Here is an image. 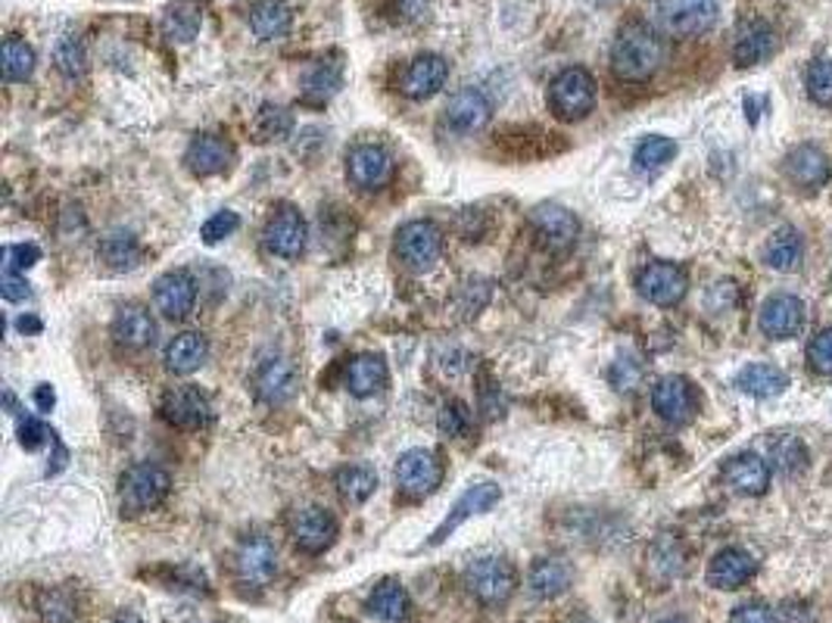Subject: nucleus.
<instances>
[{
    "label": "nucleus",
    "mask_w": 832,
    "mask_h": 623,
    "mask_svg": "<svg viewBox=\"0 0 832 623\" xmlns=\"http://www.w3.org/2000/svg\"><path fill=\"white\" fill-rule=\"evenodd\" d=\"M530 225L540 234V241L548 246V249H570L580 237V222L577 215L568 212L565 207H555V203H543L530 212Z\"/></svg>",
    "instance_id": "2eb2a0df"
},
{
    "label": "nucleus",
    "mask_w": 832,
    "mask_h": 623,
    "mask_svg": "<svg viewBox=\"0 0 832 623\" xmlns=\"http://www.w3.org/2000/svg\"><path fill=\"white\" fill-rule=\"evenodd\" d=\"M664 59L662 38L645 25V22H630L618 32L611 44V69L624 81H648L658 73Z\"/></svg>",
    "instance_id": "f257e3e1"
},
{
    "label": "nucleus",
    "mask_w": 832,
    "mask_h": 623,
    "mask_svg": "<svg viewBox=\"0 0 832 623\" xmlns=\"http://www.w3.org/2000/svg\"><path fill=\"white\" fill-rule=\"evenodd\" d=\"M730 623H776V618L764 604H739L730 614Z\"/></svg>",
    "instance_id": "5fc2aeb1"
},
{
    "label": "nucleus",
    "mask_w": 832,
    "mask_h": 623,
    "mask_svg": "<svg viewBox=\"0 0 832 623\" xmlns=\"http://www.w3.org/2000/svg\"><path fill=\"white\" fill-rule=\"evenodd\" d=\"M450 78V63L440 54H421L409 63L406 76H402V94L409 100H428L434 97Z\"/></svg>",
    "instance_id": "4be33fe9"
},
{
    "label": "nucleus",
    "mask_w": 832,
    "mask_h": 623,
    "mask_svg": "<svg viewBox=\"0 0 832 623\" xmlns=\"http://www.w3.org/2000/svg\"><path fill=\"white\" fill-rule=\"evenodd\" d=\"M3 259H7V268L10 271H25L41 259V249L35 244H16L3 249Z\"/></svg>",
    "instance_id": "3c124183"
},
{
    "label": "nucleus",
    "mask_w": 832,
    "mask_h": 623,
    "mask_svg": "<svg viewBox=\"0 0 832 623\" xmlns=\"http://www.w3.org/2000/svg\"><path fill=\"white\" fill-rule=\"evenodd\" d=\"M368 614L380 623H402L409 618V592L397 580H384L368 596Z\"/></svg>",
    "instance_id": "72a5a7b5"
},
{
    "label": "nucleus",
    "mask_w": 832,
    "mask_h": 623,
    "mask_svg": "<svg viewBox=\"0 0 832 623\" xmlns=\"http://www.w3.org/2000/svg\"><path fill=\"white\" fill-rule=\"evenodd\" d=\"M720 16V0H658L655 20L674 38L705 35Z\"/></svg>",
    "instance_id": "39448f33"
},
{
    "label": "nucleus",
    "mask_w": 832,
    "mask_h": 623,
    "mask_svg": "<svg viewBox=\"0 0 832 623\" xmlns=\"http://www.w3.org/2000/svg\"><path fill=\"white\" fill-rule=\"evenodd\" d=\"M47 440H54V431H47V424L38 421V418H22L20 421V446L22 449H29V453H35L38 446H44Z\"/></svg>",
    "instance_id": "8fccbe9b"
},
{
    "label": "nucleus",
    "mask_w": 832,
    "mask_h": 623,
    "mask_svg": "<svg viewBox=\"0 0 832 623\" xmlns=\"http://www.w3.org/2000/svg\"><path fill=\"white\" fill-rule=\"evenodd\" d=\"M306 241H309L306 219L297 209L290 207L275 212L263 231L265 249H268L271 256H278V259H300L306 249Z\"/></svg>",
    "instance_id": "9d476101"
},
{
    "label": "nucleus",
    "mask_w": 832,
    "mask_h": 623,
    "mask_svg": "<svg viewBox=\"0 0 832 623\" xmlns=\"http://www.w3.org/2000/svg\"><path fill=\"white\" fill-rule=\"evenodd\" d=\"M343 383L353 397H375L387 387V361L375 356V353H362L356 359L346 365Z\"/></svg>",
    "instance_id": "cd10ccee"
},
{
    "label": "nucleus",
    "mask_w": 832,
    "mask_h": 623,
    "mask_svg": "<svg viewBox=\"0 0 832 623\" xmlns=\"http://www.w3.org/2000/svg\"><path fill=\"white\" fill-rule=\"evenodd\" d=\"M113 337L125 349H147L156 341V322H153L151 309L141 302H129L115 312L113 319Z\"/></svg>",
    "instance_id": "b1692460"
},
{
    "label": "nucleus",
    "mask_w": 832,
    "mask_h": 623,
    "mask_svg": "<svg viewBox=\"0 0 832 623\" xmlns=\"http://www.w3.org/2000/svg\"><path fill=\"white\" fill-rule=\"evenodd\" d=\"M801 253H805L801 234L795 227H779L764 246V263L776 268V271H792L801 263Z\"/></svg>",
    "instance_id": "f704fd0d"
},
{
    "label": "nucleus",
    "mask_w": 832,
    "mask_h": 623,
    "mask_svg": "<svg viewBox=\"0 0 832 623\" xmlns=\"http://www.w3.org/2000/svg\"><path fill=\"white\" fill-rule=\"evenodd\" d=\"M334 487L343 496V502L350 505H362L371 499V492L378 490V474L365 465H350V468H341L337 477H334Z\"/></svg>",
    "instance_id": "c9c22d12"
},
{
    "label": "nucleus",
    "mask_w": 832,
    "mask_h": 623,
    "mask_svg": "<svg viewBox=\"0 0 832 623\" xmlns=\"http://www.w3.org/2000/svg\"><path fill=\"white\" fill-rule=\"evenodd\" d=\"M736 387L742 393H748V397L767 399L783 393L789 387V378H786V371H779L770 361H755V365H745L739 371Z\"/></svg>",
    "instance_id": "473e14b6"
},
{
    "label": "nucleus",
    "mask_w": 832,
    "mask_h": 623,
    "mask_svg": "<svg viewBox=\"0 0 832 623\" xmlns=\"http://www.w3.org/2000/svg\"><path fill=\"white\" fill-rule=\"evenodd\" d=\"M341 63H331V59H319L303 78V97L309 103H324L328 97L337 94L341 88Z\"/></svg>",
    "instance_id": "e433bc0d"
},
{
    "label": "nucleus",
    "mask_w": 832,
    "mask_h": 623,
    "mask_svg": "<svg viewBox=\"0 0 832 623\" xmlns=\"http://www.w3.org/2000/svg\"><path fill=\"white\" fill-rule=\"evenodd\" d=\"M696 390L692 383L680 375H667L655 383L652 390V409L658 412V418H664L667 424H689L692 415H696Z\"/></svg>",
    "instance_id": "ddd939ff"
},
{
    "label": "nucleus",
    "mask_w": 832,
    "mask_h": 623,
    "mask_svg": "<svg viewBox=\"0 0 832 623\" xmlns=\"http://www.w3.org/2000/svg\"><path fill=\"white\" fill-rule=\"evenodd\" d=\"M159 412H163V418L169 421L171 427L200 431V427H207L209 421H212V402L197 387H175V390H169L163 397Z\"/></svg>",
    "instance_id": "9b49d317"
},
{
    "label": "nucleus",
    "mask_w": 832,
    "mask_h": 623,
    "mask_svg": "<svg viewBox=\"0 0 832 623\" xmlns=\"http://www.w3.org/2000/svg\"><path fill=\"white\" fill-rule=\"evenodd\" d=\"M297 387H300V371L285 356L265 359L256 368V378H253V390H256V397L263 399L265 405H281V402H287V399L297 393Z\"/></svg>",
    "instance_id": "4468645a"
},
{
    "label": "nucleus",
    "mask_w": 832,
    "mask_h": 623,
    "mask_svg": "<svg viewBox=\"0 0 832 623\" xmlns=\"http://www.w3.org/2000/svg\"><path fill=\"white\" fill-rule=\"evenodd\" d=\"M492 119V103L490 97L484 94L480 88H462L450 97L446 103V125L462 134L480 132L487 129Z\"/></svg>",
    "instance_id": "aec40b11"
},
{
    "label": "nucleus",
    "mask_w": 832,
    "mask_h": 623,
    "mask_svg": "<svg viewBox=\"0 0 832 623\" xmlns=\"http://www.w3.org/2000/svg\"><path fill=\"white\" fill-rule=\"evenodd\" d=\"M723 480L739 496H764L770 487V465L755 453H739L723 465Z\"/></svg>",
    "instance_id": "393cba45"
},
{
    "label": "nucleus",
    "mask_w": 832,
    "mask_h": 623,
    "mask_svg": "<svg viewBox=\"0 0 832 623\" xmlns=\"http://www.w3.org/2000/svg\"><path fill=\"white\" fill-rule=\"evenodd\" d=\"M32 73H35V51L16 35H10L3 41V78L13 85V81H29Z\"/></svg>",
    "instance_id": "4c0bfd02"
},
{
    "label": "nucleus",
    "mask_w": 832,
    "mask_h": 623,
    "mask_svg": "<svg viewBox=\"0 0 832 623\" xmlns=\"http://www.w3.org/2000/svg\"><path fill=\"white\" fill-rule=\"evenodd\" d=\"M337 518L328 509H319V505H306L293 518H290V536L300 552L306 555H322L328 548L337 543Z\"/></svg>",
    "instance_id": "1a4fd4ad"
},
{
    "label": "nucleus",
    "mask_w": 832,
    "mask_h": 623,
    "mask_svg": "<svg viewBox=\"0 0 832 623\" xmlns=\"http://www.w3.org/2000/svg\"><path fill=\"white\" fill-rule=\"evenodd\" d=\"M278 574V548L275 543L263 536V533H253L246 536L244 543L234 552V577L244 589H265V586L275 580Z\"/></svg>",
    "instance_id": "423d86ee"
},
{
    "label": "nucleus",
    "mask_w": 832,
    "mask_h": 623,
    "mask_svg": "<svg viewBox=\"0 0 832 623\" xmlns=\"http://www.w3.org/2000/svg\"><path fill=\"white\" fill-rule=\"evenodd\" d=\"M113 623H144L134 611H122V614H115V621Z\"/></svg>",
    "instance_id": "13d9d810"
},
{
    "label": "nucleus",
    "mask_w": 832,
    "mask_h": 623,
    "mask_svg": "<svg viewBox=\"0 0 832 623\" xmlns=\"http://www.w3.org/2000/svg\"><path fill=\"white\" fill-rule=\"evenodd\" d=\"M41 611H44V621L47 623H69L76 618V602H73L69 592L51 589V592H44V599H41Z\"/></svg>",
    "instance_id": "49530a36"
},
{
    "label": "nucleus",
    "mask_w": 832,
    "mask_h": 623,
    "mask_svg": "<svg viewBox=\"0 0 832 623\" xmlns=\"http://www.w3.org/2000/svg\"><path fill=\"white\" fill-rule=\"evenodd\" d=\"M783 169H786V175H789V181H792L795 188L801 190H820L830 181L832 175L827 153L820 151V147H813V144H801V147L789 151Z\"/></svg>",
    "instance_id": "412c9836"
},
{
    "label": "nucleus",
    "mask_w": 832,
    "mask_h": 623,
    "mask_svg": "<svg viewBox=\"0 0 832 623\" xmlns=\"http://www.w3.org/2000/svg\"><path fill=\"white\" fill-rule=\"evenodd\" d=\"M805 85H808V94H811L813 103L832 107V59H813L808 66Z\"/></svg>",
    "instance_id": "c03bdc74"
},
{
    "label": "nucleus",
    "mask_w": 832,
    "mask_h": 623,
    "mask_svg": "<svg viewBox=\"0 0 832 623\" xmlns=\"http://www.w3.org/2000/svg\"><path fill=\"white\" fill-rule=\"evenodd\" d=\"M677 156V144L664 134H648L640 141V147L633 153V163L640 171H658Z\"/></svg>",
    "instance_id": "ea45409f"
},
{
    "label": "nucleus",
    "mask_w": 832,
    "mask_h": 623,
    "mask_svg": "<svg viewBox=\"0 0 832 623\" xmlns=\"http://www.w3.org/2000/svg\"><path fill=\"white\" fill-rule=\"evenodd\" d=\"M0 293H3V300H10V302H20L25 300L32 290H29V281L22 278L20 271H3V281H0Z\"/></svg>",
    "instance_id": "864d4df0"
},
{
    "label": "nucleus",
    "mask_w": 832,
    "mask_h": 623,
    "mask_svg": "<svg viewBox=\"0 0 832 623\" xmlns=\"http://www.w3.org/2000/svg\"><path fill=\"white\" fill-rule=\"evenodd\" d=\"M153 302L166 319H188L193 312V302H197V283L190 278V271L175 268V271H166L163 278H156Z\"/></svg>",
    "instance_id": "f3484780"
},
{
    "label": "nucleus",
    "mask_w": 832,
    "mask_h": 623,
    "mask_svg": "<svg viewBox=\"0 0 832 623\" xmlns=\"http://www.w3.org/2000/svg\"><path fill=\"white\" fill-rule=\"evenodd\" d=\"M249 29L259 41H278L290 32V7L287 0H256L249 7Z\"/></svg>",
    "instance_id": "7c9ffc66"
},
{
    "label": "nucleus",
    "mask_w": 832,
    "mask_h": 623,
    "mask_svg": "<svg viewBox=\"0 0 832 623\" xmlns=\"http://www.w3.org/2000/svg\"><path fill=\"white\" fill-rule=\"evenodd\" d=\"M436 427H440V434L446 436L468 434V427H472V412H468V405H465L462 399L443 402V409H440V415H436Z\"/></svg>",
    "instance_id": "a18cd8bd"
},
{
    "label": "nucleus",
    "mask_w": 832,
    "mask_h": 623,
    "mask_svg": "<svg viewBox=\"0 0 832 623\" xmlns=\"http://www.w3.org/2000/svg\"><path fill=\"white\" fill-rule=\"evenodd\" d=\"M346 175L362 190L384 188L390 181V175H393L390 153L378 147V144H356L350 151V156H346Z\"/></svg>",
    "instance_id": "dca6fc26"
},
{
    "label": "nucleus",
    "mask_w": 832,
    "mask_h": 623,
    "mask_svg": "<svg viewBox=\"0 0 832 623\" xmlns=\"http://www.w3.org/2000/svg\"><path fill=\"white\" fill-rule=\"evenodd\" d=\"M100 259L113 271H129V268L141 263V246H137L132 234H110L100 244Z\"/></svg>",
    "instance_id": "a19ab883"
},
{
    "label": "nucleus",
    "mask_w": 832,
    "mask_h": 623,
    "mask_svg": "<svg viewBox=\"0 0 832 623\" xmlns=\"http://www.w3.org/2000/svg\"><path fill=\"white\" fill-rule=\"evenodd\" d=\"M770 461H774V471L798 474L805 468V461H808V449L801 446L798 436L783 434L770 443Z\"/></svg>",
    "instance_id": "37998d69"
},
{
    "label": "nucleus",
    "mask_w": 832,
    "mask_h": 623,
    "mask_svg": "<svg viewBox=\"0 0 832 623\" xmlns=\"http://www.w3.org/2000/svg\"><path fill=\"white\" fill-rule=\"evenodd\" d=\"M776 35L774 29L764 20H748L742 22V29L736 32V41H733V63L739 69H748V66H757L764 59L774 54Z\"/></svg>",
    "instance_id": "a878e982"
},
{
    "label": "nucleus",
    "mask_w": 832,
    "mask_h": 623,
    "mask_svg": "<svg viewBox=\"0 0 832 623\" xmlns=\"http://www.w3.org/2000/svg\"><path fill=\"white\" fill-rule=\"evenodd\" d=\"M253 132H256V141H285L287 134L293 132V115L285 107L278 103H263V110L256 113V122H253Z\"/></svg>",
    "instance_id": "58836bf2"
},
{
    "label": "nucleus",
    "mask_w": 832,
    "mask_h": 623,
    "mask_svg": "<svg viewBox=\"0 0 832 623\" xmlns=\"http://www.w3.org/2000/svg\"><path fill=\"white\" fill-rule=\"evenodd\" d=\"M499 499H502V490H499L496 483H474V487H468V490L462 492V499L453 505V511L446 514V521L434 530L431 546L446 543L450 533H455V530L462 527L468 518H474V514H484V511H490L492 505H499Z\"/></svg>",
    "instance_id": "a211bd4d"
},
{
    "label": "nucleus",
    "mask_w": 832,
    "mask_h": 623,
    "mask_svg": "<svg viewBox=\"0 0 832 623\" xmlns=\"http://www.w3.org/2000/svg\"><path fill=\"white\" fill-rule=\"evenodd\" d=\"M54 63H57L59 76L76 81L88 73V54H85V44L76 35H63L57 41V51H54Z\"/></svg>",
    "instance_id": "79ce46f5"
},
{
    "label": "nucleus",
    "mask_w": 832,
    "mask_h": 623,
    "mask_svg": "<svg viewBox=\"0 0 832 623\" xmlns=\"http://www.w3.org/2000/svg\"><path fill=\"white\" fill-rule=\"evenodd\" d=\"M686 287H689L686 271L674 263L645 265L643 271H640V278H636L640 297L655 302V305H677L686 297Z\"/></svg>",
    "instance_id": "f8f14e48"
},
{
    "label": "nucleus",
    "mask_w": 832,
    "mask_h": 623,
    "mask_svg": "<svg viewBox=\"0 0 832 623\" xmlns=\"http://www.w3.org/2000/svg\"><path fill=\"white\" fill-rule=\"evenodd\" d=\"M54 402H57V397H54V387H51V383H41L38 390H35V405H38L41 412H51V409H54Z\"/></svg>",
    "instance_id": "6e6d98bb"
},
{
    "label": "nucleus",
    "mask_w": 832,
    "mask_h": 623,
    "mask_svg": "<svg viewBox=\"0 0 832 623\" xmlns=\"http://www.w3.org/2000/svg\"><path fill=\"white\" fill-rule=\"evenodd\" d=\"M664 623H683V621H664Z\"/></svg>",
    "instance_id": "052dcab7"
},
{
    "label": "nucleus",
    "mask_w": 832,
    "mask_h": 623,
    "mask_svg": "<svg viewBox=\"0 0 832 623\" xmlns=\"http://www.w3.org/2000/svg\"><path fill=\"white\" fill-rule=\"evenodd\" d=\"M163 35L175 44H188L200 35L203 29V7L197 0H175L166 7L163 22H159Z\"/></svg>",
    "instance_id": "c756f323"
},
{
    "label": "nucleus",
    "mask_w": 832,
    "mask_h": 623,
    "mask_svg": "<svg viewBox=\"0 0 832 623\" xmlns=\"http://www.w3.org/2000/svg\"><path fill=\"white\" fill-rule=\"evenodd\" d=\"M548 107L562 122H580L596 107V81L587 69L568 66L548 85Z\"/></svg>",
    "instance_id": "7ed1b4c3"
},
{
    "label": "nucleus",
    "mask_w": 832,
    "mask_h": 623,
    "mask_svg": "<svg viewBox=\"0 0 832 623\" xmlns=\"http://www.w3.org/2000/svg\"><path fill=\"white\" fill-rule=\"evenodd\" d=\"M640 378H643V368L636 365V359H618L611 368V380L618 390H633Z\"/></svg>",
    "instance_id": "603ef678"
},
{
    "label": "nucleus",
    "mask_w": 832,
    "mask_h": 623,
    "mask_svg": "<svg viewBox=\"0 0 832 623\" xmlns=\"http://www.w3.org/2000/svg\"><path fill=\"white\" fill-rule=\"evenodd\" d=\"M755 577V558L742 548H723L708 567V583L714 589H739Z\"/></svg>",
    "instance_id": "bb28decb"
},
{
    "label": "nucleus",
    "mask_w": 832,
    "mask_h": 623,
    "mask_svg": "<svg viewBox=\"0 0 832 623\" xmlns=\"http://www.w3.org/2000/svg\"><path fill=\"white\" fill-rule=\"evenodd\" d=\"M465 586L472 592L474 599L487 608H499L506 604L514 596L518 589V570L511 565L509 558H499V555H487V558H477L465 570Z\"/></svg>",
    "instance_id": "20e7f679"
},
{
    "label": "nucleus",
    "mask_w": 832,
    "mask_h": 623,
    "mask_svg": "<svg viewBox=\"0 0 832 623\" xmlns=\"http://www.w3.org/2000/svg\"><path fill=\"white\" fill-rule=\"evenodd\" d=\"M808 359L817 375H832V327L820 331L808 346Z\"/></svg>",
    "instance_id": "09e8293b"
},
{
    "label": "nucleus",
    "mask_w": 832,
    "mask_h": 623,
    "mask_svg": "<svg viewBox=\"0 0 832 623\" xmlns=\"http://www.w3.org/2000/svg\"><path fill=\"white\" fill-rule=\"evenodd\" d=\"M209 356V343L197 331H185L166 346V368L171 375H193Z\"/></svg>",
    "instance_id": "2f4dec72"
},
{
    "label": "nucleus",
    "mask_w": 832,
    "mask_h": 623,
    "mask_svg": "<svg viewBox=\"0 0 832 623\" xmlns=\"http://www.w3.org/2000/svg\"><path fill=\"white\" fill-rule=\"evenodd\" d=\"M171 490V477L166 468L141 461L132 465L129 471L122 474L119 480V502L125 514H147V511L159 509L166 502V496Z\"/></svg>",
    "instance_id": "f03ea898"
},
{
    "label": "nucleus",
    "mask_w": 832,
    "mask_h": 623,
    "mask_svg": "<svg viewBox=\"0 0 832 623\" xmlns=\"http://www.w3.org/2000/svg\"><path fill=\"white\" fill-rule=\"evenodd\" d=\"M16 327H20L22 334H25V331H41V322L38 319H25V315H22L20 322H16Z\"/></svg>",
    "instance_id": "4d7b16f0"
},
{
    "label": "nucleus",
    "mask_w": 832,
    "mask_h": 623,
    "mask_svg": "<svg viewBox=\"0 0 832 623\" xmlns=\"http://www.w3.org/2000/svg\"><path fill=\"white\" fill-rule=\"evenodd\" d=\"M805 327V302L792 293H776L761 305V331L770 341H789L798 337Z\"/></svg>",
    "instance_id": "6ab92c4d"
},
{
    "label": "nucleus",
    "mask_w": 832,
    "mask_h": 623,
    "mask_svg": "<svg viewBox=\"0 0 832 623\" xmlns=\"http://www.w3.org/2000/svg\"><path fill=\"white\" fill-rule=\"evenodd\" d=\"M568 623H589L587 618H577V621H568Z\"/></svg>",
    "instance_id": "bf43d9fd"
},
{
    "label": "nucleus",
    "mask_w": 832,
    "mask_h": 623,
    "mask_svg": "<svg viewBox=\"0 0 832 623\" xmlns=\"http://www.w3.org/2000/svg\"><path fill=\"white\" fill-rule=\"evenodd\" d=\"M185 163L197 178H212L228 171V166L234 163V147L219 134H197L185 153Z\"/></svg>",
    "instance_id": "5701e85b"
},
{
    "label": "nucleus",
    "mask_w": 832,
    "mask_h": 623,
    "mask_svg": "<svg viewBox=\"0 0 832 623\" xmlns=\"http://www.w3.org/2000/svg\"><path fill=\"white\" fill-rule=\"evenodd\" d=\"M397 256L399 263L412 268V271L434 268L436 259L443 256V231L428 219L402 225L397 231Z\"/></svg>",
    "instance_id": "0eeeda50"
},
{
    "label": "nucleus",
    "mask_w": 832,
    "mask_h": 623,
    "mask_svg": "<svg viewBox=\"0 0 832 623\" xmlns=\"http://www.w3.org/2000/svg\"><path fill=\"white\" fill-rule=\"evenodd\" d=\"M570 580H574V570L562 558H540V561H533L528 574L530 592L543 602L565 596L570 589Z\"/></svg>",
    "instance_id": "c85d7f7f"
},
{
    "label": "nucleus",
    "mask_w": 832,
    "mask_h": 623,
    "mask_svg": "<svg viewBox=\"0 0 832 623\" xmlns=\"http://www.w3.org/2000/svg\"><path fill=\"white\" fill-rule=\"evenodd\" d=\"M443 483V461L431 449H409L397 461V487L409 499H424Z\"/></svg>",
    "instance_id": "6e6552de"
},
{
    "label": "nucleus",
    "mask_w": 832,
    "mask_h": 623,
    "mask_svg": "<svg viewBox=\"0 0 832 623\" xmlns=\"http://www.w3.org/2000/svg\"><path fill=\"white\" fill-rule=\"evenodd\" d=\"M237 227H241V215H237V212H231V209H222V212H215L212 219L203 222V227H200V237H203V244H219L222 237H231Z\"/></svg>",
    "instance_id": "de8ad7c7"
}]
</instances>
